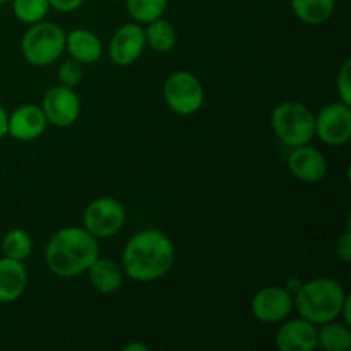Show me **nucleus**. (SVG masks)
<instances>
[{"label":"nucleus","instance_id":"nucleus-1","mask_svg":"<svg viewBox=\"0 0 351 351\" xmlns=\"http://www.w3.org/2000/svg\"><path fill=\"white\" fill-rule=\"evenodd\" d=\"M175 247L167 233L146 228L134 233L122 252V271L136 283H153L170 273Z\"/></svg>","mask_w":351,"mask_h":351},{"label":"nucleus","instance_id":"nucleus-2","mask_svg":"<svg viewBox=\"0 0 351 351\" xmlns=\"http://www.w3.org/2000/svg\"><path fill=\"white\" fill-rule=\"evenodd\" d=\"M99 257V243L84 226H65L55 232L45 249L47 267L60 278L84 274Z\"/></svg>","mask_w":351,"mask_h":351},{"label":"nucleus","instance_id":"nucleus-3","mask_svg":"<svg viewBox=\"0 0 351 351\" xmlns=\"http://www.w3.org/2000/svg\"><path fill=\"white\" fill-rule=\"evenodd\" d=\"M346 297L348 293L339 281L332 278H314L300 285L297 293H293V302L300 317L321 326L339 319Z\"/></svg>","mask_w":351,"mask_h":351},{"label":"nucleus","instance_id":"nucleus-4","mask_svg":"<svg viewBox=\"0 0 351 351\" xmlns=\"http://www.w3.org/2000/svg\"><path fill=\"white\" fill-rule=\"evenodd\" d=\"M271 127L278 139L290 149L305 146L315 136V115L302 101L288 99L274 106L271 113Z\"/></svg>","mask_w":351,"mask_h":351},{"label":"nucleus","instance_id":"nucleus-5","mask_svg":"<svg viewBox=\"0 0 351 351\" xmlns=\"http://www.w3.org/2000/svg\"><path fill=\"white\" fill-rule=\"evenodd\" d=\"M65 31L58 24L40 21L31 24L21 40V53L27 64L47 67L62 57L65 50Z\"/></svg>","mask_w":351,"mask_h":351},{"label":"nucleus","instance_id":"nucleus-6","mask_svg":"<svg viewBox=\"0 0 351 351\" xmlns=\"http://www.w3.org/2000/svg\"><path fill=\"white\" fill-rule=\"evenodd\" d=\"M163 98L171 112L189 117L197 113L204 105V88L192 72L177 71L165 81Z\"/></svg>","mask_w":351,"mask_h":351},{"label":"nucleus","instance_id":"nucleus-7","mask_svg":"<svg viewBox=\"0 0 351 351\" xmlns=\"http://www.w3.org/2000/svg\"><path fill=\"white\" fill-rule=\"evenodd\" d=\"M127 219L125 208L115 197H98L86 206L82 226L96 239H110L123 228Z\"/></svg>","mask_w":351,"mask_h":351},{"label":"nucleus","instance_id":"nucleus-8","mask_svg":"<svg viewBox=\"0 0 351 351\" xmlns=\"http://www.w3.org/2000/svg\"><path fill=\"white\" fill-rule=\"evenodd\" d=\"M315 136L328 146H345L351 139V106L343 101L326 105L315 117Z\"/></svg>","mask_w":351,"mask_h":351},{"label":"nucleus","instance_id":"nucleus-9","mask_svg":"<svg viewBox=\"0 0 351 351\" xmlns=\"http://www.w3.org/2000/svg\"><path fill=\"white\" fill-rule=\"evenodd\" d=\"M295 308L293 293L283 287H266L257 291L250 302V312L264 324L285 321Z\"/></svg>","mask_w":351,"mask_h":351},{"label":"nucleus","instance_id":"nucleus-10","mask_svg":"<svg viewBox=\"0 0 351 351\" xmlns=\"http://www.w3.org/2000/svg\"><path fill=\"white\" fill-rule=\"evenodd\" d=\"M41 110L51 125L71 127L81 115V99L72 88L57 84L45 93Z\"/></svg>","mask_w":351,"mask_h":351},{"label":"nucleus","instance_id":"nucleus-11","mask_svg":"<svg viewBox=\"0 0 351 351\" xmlns=\"http://www.w3.org/2000/svg\"><path fill=\"white\" fill-rule=\"evenodd\" d=\"M144 48H146V34H144L143 24H122L110 40V60L119 67H129L139 60Z\"/></svg>","mask_w":351,"mask_h":351},{"label":"nucleus","instance_id":"nucleus-12","mask_svg":"<svg viewBox=\"0 0 351 351\" xmlns=\"http://www.w3.org/2000/svg\"><path fill=\"white\" fill-rule=\"evenodd\" d=\"M274 338L280 351H314L317 348V326L304 317L281 321Z\"/></svg>","mask_w":351,"mask_h":351},{"label":"nucleus","instance_id":"nucleus-13","mask_svg":"<svg viewBox=\"0 0 351 351\" xmlns=\"http://www.w3.org/2000/svg\"><path fill=\"white\" fill-rule=\"evenodd\" d=\"M47 127L48 120L41 106L26 103V105H21L19 108H16L9 115L7 134L16 141L29 143V141H34L43 136Z\"/></svg>","mask_w":351,"mask_h":351},{"label":"nucleus","instance_id":"nucleus-14","mask_svg":"<svg viewBox=\"0 0 351 351\" xmlns=\"http://www.w3.org/2000/svg\"><path fill=\"white\" fill-rule=\"evenodd\" d=\"M288 170L300 182L315 184L328 175V161L317 147L305 144V146L291 147L288 156Z\"/></svg>","mask_w":351,"mask_h":351},{"label":"nucleus","instance_id":"nucleus-15","mask_svg":"<svg viewBox=\"0 0 351 351\" xmlns=\"http://www.w3.org/2000/svg\"><path fill=\"white\" fill-rule=\"evenodd\" d=\"M65 50L81 65H93L103 57V43L99 36L84 27H77L65 34Z\"/></svg>","mask_w":351,"mask_h":351},{"label":"nucleus","instance_id":"nucleus-16","mask_svg":"<svg viewBox=\"0 0 351 351\" xmlns=\"http://www.w3.org/2000/svg\"><path fill=\"white\" fill-rule=\"evenodd\" d=\"M27 287L24 261L0 257V304H12L23 297Z\"/></svg>","mask_w":351,"mask_h":351},{"label":"nucleus","instance_id":"nucleus-17","mask_svg":"<svg viewBox=\"0 0 351 351\" xmlns=\"http://www.w3.org/2000/svg\"><path fill=\"white\" fill-rule=\"evenodd\" d=\"M86 273L89 276V283L99 293L112 295L122 288L123 271L122 266H119L115 261L98 257Z\"/></svg>","mask_w":351,"mask_h":351},{"label":"nucleus","instance_id":"nucleus-18","mask_svg":"<svg viewBox=\"0 0 351 351\" xmlns=\"http://www.w3.org/2000/svg\"><path fill=\"white\" fill-rule=\"evenodd\" d=\"M295 16L308 26H321L331 19L336 0H290Z\"/></svg>","mask_w":351,"mask_h":351},{"label":"nucleus","instance_id":"nucleus-19","mask_svg":"<svg viewBox=\"0 0 351 351\" xmlns=\"http://www.w3.org/2000/svg\"><path fill=\"white\" fill-rule=\"evenodd\" d=\"M144 34H146L147 47L158 53H168L177 45V29L165 17L147 23L144 27Z\"/></svg>","mask_w":351,"mask_h":351},{"label":"nucleus","instance_id":"nucleus-20","mask_svg":"<svg viewBox=\"0 0 351 351\" xmlns=\"http://www.w3.org/2000/svg\"><path fill=\"white\" fill-rule=\"evenodd\" d=\"M317 346L326 351H348L351 346V329L336 319L317 328Z\"/></svg>","mask_w":351,"mask_h":351},{"label":"nucleus","instance_id":"nucleus-21","mask_svg":"<svg viewBox=\"0 0 351 351\" xmlns=\"http://www.w3.org/2000/svg\"><path fill=\"white\" fill-rule=\"evenodd\" d=\"M33 252V239L23 228H12L3 235L2 254L16 261H26Z\"/></svg>","mask_w":351,"mask_h":351},{"label":"nucleus","instance_id":"nucleus-22","mask_svg":"<svg viewBox=\"0 0 351 351\" xmlns=\"http://www.w3.org/2000/svg\"><path fill=\"white\" fill-rule=\"evenodd\" d=\"M168 7V0H125L127 14L134 23L146 26L147 23L163 17Z\"/></svg>","mask_w":351,"mask_h":351},{"label":"nucleus","instance_id":"nucleus-23","mask_svg":"<svg viewBox=\"0 0 351 351\" xmlns=\"http://www.w3.org/2000/svg\"><path fill=\"white\" fill-rule=\"evenodd\" d=\"M12 12L19 23L34 24L45 21L50 3L48 0H12Z\"/></svg>","mask_w":351,"mask_h":351},{"label":"nucleus","instance_id":"nucleus-24","mask_svg":"<svg viewBox=\"0 0 351 351\" xmlns=\"http://www.w3.org/2000/svg\"><path fill=\"white\" fill-rule=\"evenodd\" d=\"M82 65L79 62H75L74 58H69L65 60L64 64H60L57 71V79H58V84L65 86V88H72L75 89L82 81Z\"/></svg>","mask_w":351,"mask_h":351},{"label":"nucleus","instance_id":"nucleus-25","mask_svg":"<svg viewBox=\"0 0 351 351\" xmlns=\"http://www.w3.org/2000/svg\"><path fill=\"white\" fill-rule=\"evenodd\" d=\"M336 88H338L339 101L351 105V60L346 58L338 71L336 77Z\"/></svg>","mask_w":351,"mask_h":351},{"label":"nucleus","instance_id":"nucleus-26","mask_svg":"<svg viewBox=\"0 0 351 351\" xmlns=\"http://www.w3.org/2000/svg\"><path fill=\"white\" fill-rule=\"evenodd\" d=\"M336 257H338L341 263H350L351 261V233L348 232L343 233L341 237L336 242Z\"/></svg>","mask_w":351,"mask_h":351},{"label":"nucleus","instance_id":"nucleus-27","mask_svg":"<svg viewBox=\"0 0 351 351\" xmlns=\"http://www.w3.org/2000/svg\"><path fill=\"white\" fill-rule=\"evenodd\" d=\"M84 2L86 0H48L50 9H55L57 12H64V14L74 12V10H77L79 7H82V3Z\"/></svg>","mask_w":351,"mask_h":351},{"label":"nucleus","instance_id":"nucleus-28","mask_svg":"<svg viewBox=\"0 0 351 351\" xmlns=\"http://www.w3.org/2000/svg\"><path fill=\"white\" fill-rule=\"evenodd\" d=\"M7 123H9V113L0 105V139L7 136Z\"/></svg>","mask_w":351,"mask_h":351},{"label":"nucleus","instance_id":"nucleus-29","mask_svg":"<svg viewBox=\"0 0 351 351\" xmlns=\"http://www.w3.org/2000/svg\"><path fill=\"white\" fill-rule=\"evenodd\" d=\"M123 351H149V346L141 345V343H130V345L123 346Z\"/></svg>","mask_w":351,"mask_h":351},{"label":"nucleus","instance_id":"nucleus-30","mask_svg":"<svg viewBox=\"0 0 351 351\" xmlns=\"http://www.w3.org/2000/svg\"><path fill=\"white\" fill-rule=\"evenodd\" d=\"M9 2H12V0H0V5H2V3H9Z\"/></svg>","mask_w":351,"mask_h":351},{"label":"nucleus","instance_id":"nucleus-31","mask_svg":"<svg viewBox=\"0 0 351 351\" xmlns=\"http://www.w3.org/2000/svg\"><path fill=\"white\" fill-rule=\"evenodd\" d=\"M0 317H2V312H0Z\"/></svg>","mask_w":351,"mask_h":351}]
</instances>
